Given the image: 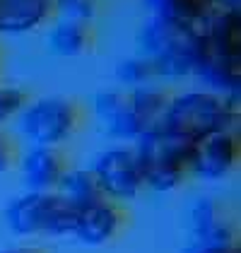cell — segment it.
<instances>
[{
	"label": "cell",
	"instance_id": "30bf717a",
	"mask_svg": "<svg viewBox=\"0 0 241 253\" xmlns=\"http://www.w3.org/2000/svg\"><path fill=\"white\" fill-rule=\"evenodd\" d=\"M125 222H128V214L123 210V205L99 198L84 208H78L73 239H78L84 246H104L123 232Z\"/></svg>",
	"mask_w": 241,
	"mask_h": 253
},
{
	"label": "cell",
	"instance_id": "e0dca14e",
	"mask_svg": "<svg viewBox=\"0 0 241 253\" xmlns=\"http://www.w3.org/2000/svg\"><path fill=\"white\" fill-rule=\"evenodd\" d=\"M56 193H60L75 208H84V205H89V203L101 198V191L92 171H89V167H73V169L68 167L65 174L60 176Z\"/></svg>",
	"mask_w": 241,
	"mask_h": 253
},
{
	"label": "cell",
	"instance_id": "52a82bcc",
	"mask_svg": "<svg viewBox=\"0 0 241 253\" xmlns=\"http://www.w3.org/2000/svg\"><path fill=\"white\" fill-rule=\"evenodd\" d=\"M241 140L237 130H220L201 137L191 150V176L202 181H224L239 169Z\"/></svg>",
	"mask_w": 241,
	"mask_h": 253
},
{
	"label": "cell",
	"instance_id": "6da1fadb",
	"mask_svg": "<svg viewBox=\"0 0 241 253\" xmlns=\"http://www.w3.org/2000/svg\"><path fill=\"white\" fill-rule=\"evenodd\" d=\"M201 51V27L150 17L138 32V53L152 63L157 78L183 80L196 75Z\"/></svg>",
	"mask_w": 241,
	"mask_h": 253
},
{
	"label": "cell",
	"instance_id": "2e32d148",
	"mask_svg": "<svg viewBox=\"0 0 241 253\" xmlns=\"http://www.w3.org/2000/svg\"><path fill=\"white\" fill-rule=\"evenodd\" d=\"M152 17L176 22L186 27H202L220 7L217 0H145Z\"/></svg>",
	"mask_w": 241,
	"mask_h": 253
},
{
	"label": "cell",
	"instance_id": "277c9868",
	"mask_svg": "<svg viewBox=\"0 0 241 253\" xmlns=\"http://www.w3.org/2000/svg\"><path fill=\"white\" fill-rule=\"evenodd\" d=\"M78 219V208L70 205L56 191L51 193H34L24 191L5 208V224L7 229L22 236H73Z\"/></svg>",
	"mask_w": 241,
	"mask_h": 253
},
{
	"label": "cell",
	"instance_id": "ffe728a7",
	"mask_svg": "<svg viewBox=\"0 0 241 253\" xmlns=\"http://www.w3.org/2000/svg\"><path fill=\"white\" fill-rule=\"evenodd\" d=\"M27 101H29V97H27V92L22 87L0 82V128L20 116V111L24 109Z\"/></svg>",
	"mask_w": 241,
	"mask_h": 253
},
{
	"label": "cell",
	"instance_id": "8fae6325",
	"mask_svg": "<svg viewBox=\"0 0 241 253\" xmlns=\"http://www.w3.org/2000/svg\"><path fill=\"white\" fill-rule=\"evenodd\" d=\"M92 114L101 123L104 133L123 145H133L140 137V128L128 106V92L123 89H99L92 97Z\"/></svg>",
	"mask_w": 241,
	"mask_h": 253
},
{
	"label": "cell",
	"instance_id": "5b68a950",
	"mask_svg": "<svg viewBox=\"0 0 241 253\" xmlns=\"http://www.w3.org/2000/svg\"><path fill=\"white\" fill-rule=\"evenodd\" d=\"M17 128L20 135L34 147H56L65 145L78 135L82 126V109L65 97L29 99L20 111Z\"/></svg>",
	"mask_w": 241,
	"mask_h": 253
},
{
	"label": "cell",
	"instance_id": "7402d4cb",
	"mask_svg": "<svg viewBox=\"0 0 241 253\" xmlns=\"http://www.w3.org/2000/svg\"><path fill=\"white\" fill-rule=\"evenodd\" d=\"M183 253H241L239 244H229V246H201V244H188Z\"/></svg>",
	"mask_w": 241,
	"mask_h": 253
},
{
	"label": "cell",
	"instance_id": "ac0fdd59",
	"mask_svg": "<svg viewBox=\"0 0 241 253\" xmlns=\"http://www.w3.org/2000/svg\"><path fill=\"white\" fill-rule=\"evenodd\" d=\"M116 80H119L123 87L135 89V87H142V84L155 82V80H157V73H155L152 63L145 58V56L135 53V56L123 58L119 65H116Z\"/></svg>",
	"mask_w": 241,
	"mask_h": 253
},
{
	"label": "cell",
	"instance_id": "cb8c5ba5",
	"mask_svg": "<svg viewBox=\"0 0 241 253\" xmlns=\"http://www.w3.org/2000/svg\"><path fill=\"white\" fill-rule=\"evenodd\" d=\"M220 7H239V0H217Z\"/></svg>",
	"mask_w": 241,
	"mask_h": 253
},
{
	"label": "cell",
	"instance_id": "44dd1931",
	"mask_svg": "<svg viewBox=\"0 0 241 253\" xmlns=\"http://www.w3.org/2000/svg\"><path fill=\"white\" fill-rule=\"evenodd\" d=\"M17 157H20L17 142L7 135L5 130H0V176L10 174L17 167Z\"/></svg>",
	"mask_w": 241,
	"mask_h": 253
},
{
	"label": "cell",
	"instance_id": "9a60e30c",
	"mask_svg": "<svg viewBox=\"0 0 241 253\" xmlns=\"http://www.w3.org/2000/svg\"><path fill=\"white\" fill-rule=\"evenodd\" d=\"M92 41H94L92 24H82V22L53 20L46 32V46L58 58L82 56L84 51H89Z\"/></svg>",
	"mask_w": 241,
	"mask_h": 253
},
{
	"label": "cell",
	"instance_id": "3957f363",
	"mask_svg": "<svg viewBox=\"0 0 241 253\" xmlns=\"http://www.w3.org/2000/svg\"><path fill=\"white\" fill-rule=\"evenodd\" d=\"M135 155L140 162L145 188L155 193H171L191 176V150L193 142L174 135L164 128L142 133L135 142Z\"/></svg>",
	"mask_w": 241,
	"mask_h": 253
},
{
	"label": "cell",
	"instance_id": "5bb4252c",
	"mask_svg": "<svg viewBox=\"0 0 241 253\" xmlns=\"http://www.w3.org/2000/svg\"><path fill=\"white\" fill-rule=\"evenodd\" d=\"M169 97H171V92L160 87V84H155V82L135 87V89H128V106H130V114H133L138 128H140V135L161 126Z\"/></svg>",
	"mask_w": 241,
	"mask_h": 253
},
{
	"label": "cell",
	"instance_id": "7a4b0ae2",
	"mask_svg": "<svg viewBox=\"0 0 241 253\" xmlns=\"http://www.w3.org/2000/svg\"><path fill=\"white\" fill-rule=\"evenodd\" d=\"M237 123L239 99L222 97L210 89H186L169 97L160 128L188 142H198L220 130H237Z\"/></svg>",
	"mask_w": 241,
	"mask_h": 253
},
{
	"label": "cell",
	"instance_id": "ba28073f",
	"mask_svg": "<svg viewBox=\"0 0 241 253\" xmlns=\"http://www.w3.org/2000/svg\"><path fill=\"white\" fill-rule=\"evenodd\" d=\"M188 229H191V244H201V246L239 244V232L234 219L227 214V208L220 200L210 195H201L191 203Z\"/></svg>",
	"mask_w": 241,
	"mask_h": 253
},
{
	"label": "cell",
	"instance_id": "8992f818",
	"mask_svg": "<svg viewBox=\"0 0 241 253\" xmlns=\"http://www.w3.org/2000/svg\"><path fill=\"white\" fill-rule=\"evenodd\" d=\"M89 171L99 186L101 198L111 203L123 205L128 200H135L145 191V178H142L140 162L133 145L116 142V145L104 147L94 157Z\"/></svg>",
	"mask_w": 241,
	"mask_h": 253
},
{
	"label": "cell",
	"instance_id": "7c38bea8",
	"mask_svg": "<svg viewBox=\"0 0 241 253\" xmlns=\"http://www.w3.org/2000/svg\"><path fill=\"white\" fill-rule=\"evenodd\" d=\"M17 167L22 174V183L27 191L34 193H51L60 183V176L65 174L68 164L65 157L56 147H34L29 145L20 157Z\"/></svg>",
	"mask_w": 241,
	"mask_h": 253
},
{
	"label": "cell",
	"instance_id": "4fadbf2b",
	"mask_svg": "<svg viewBox=\"0 0 241 253\" xmlns=\"http://www.w3.org/2000/svg\"><path fill=\"white\" fill-rule=\"evenodd\" d=\"M53 20V0H0V34L27 37Z\"/></svg>",
	"mask_w": 241,
	"mask_h": 253
},
{
	"label": "cell",
	"instance_id": "603a6c76",
	"mask_svg": "<svg viewBox=\"0 0 241 253\" xmlns=\"http://www.w3.org/2000/svg\"><path fill=\"white\" fill-rule=\"evenodd\" d=\"M0 253H41V251L34 249V246H15V249H2Z\"/></svg>",
	"mask_w": 241,
	"mask_h": 253
},
{
	"label": "cell",
	"instance_id": "9c48e42d",
	"mask_svg": "<svg viewBox=\"0 0 241 253\" xmlns=\"http://www.w3.org/2000/svg\"><path fill=\"white\" fill-rule=\"evenodd\" d=\"M202 51L201 60H224L241 63V10L239 7H217L201 27ZM198 60V63H201Z\"/></svg>",
	"mask_w": 241,
	"mask_h": 253
},
{
	"label": "cell",
	"instance_id": "d6986e66",
	"mask_svg": "<svg viewBox=\"0 0 241 253\" xmlns=\"http://www.w3.org/2000/svg\"><path fill=\"white\" fill-rule=\"evenodd\" d=\"M99 12V0H53V20L92 24Z\"/></svg>",
	"mask_w": 241,
	"mask_h": 253
}]
</instances>
